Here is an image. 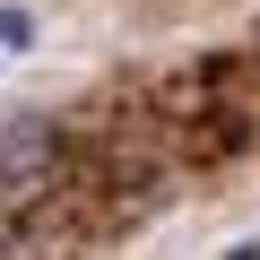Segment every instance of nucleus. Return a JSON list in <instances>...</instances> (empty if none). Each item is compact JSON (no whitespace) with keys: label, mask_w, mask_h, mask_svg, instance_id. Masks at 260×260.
<instances>
[{"label":"nucleus","mask_w":260,"mask_h":260,"mask_svg":"<svg viewBox=\"0 0 260 260\" xmlns=\"http://www.w3.org/2000/svg\"><path fill=\"white\" fill-rule=\"evenodd\" d=\"M0 174H26V182H44L52 174V121H9V130H0Z\"/></svg>","instance_id":"1"},{"label":"nucleus","mask_w":260,"mask_h":260,"mask_svg":"<svg viewBox=\"0 0 260 260\" xmlns=\"http://www.w3.org/2000/svg\"><path fill=\"white\" fill-rule=\"evenodd\" d=\"M35 52V9H18V0H0V70Z\"/></svg>","instance_id":"2"}]
</instances>
